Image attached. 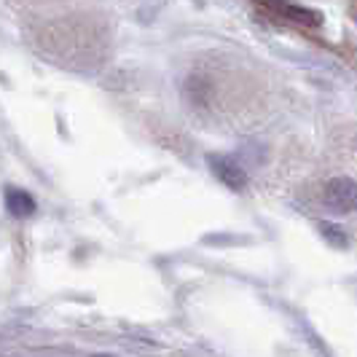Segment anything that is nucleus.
<instances>
[{
    "label": "nucleus",
    "mask_w": 357,
    "mask_h": 357,
    "mask_svg": "<svg viewBox=\"0 0 357 357\" xmlns=\"http://www.w3.org/2000/svg\"><path fill=\"white\" fill-rule=\"evenodd\" d=\"M325 202L341 213L357 210V183L352 178H336L325 185Z\"/></svg>",
    "instance_id": "nucleus-1"
},
{
    "label": "nucleus",
    "mask_w": 357,
    "mask_h": 357,
    "mask_svg": "<svg viewBox=\"0 0 357 357\" xmlns=\"http://www.w3.org/2000/svg\"><path fill=\"white\" fill-rule=\"evenodd\" d=\"M210 167H213V172L218 175L220 183H226L229 188L234 191H242L245 185H248V172L239 167V164H234L231 159H223V156H210Z\"/></svg>",
    "instance_id": "nucleus-2"
},
{
    "label": "nucleus",
    "mask_w": 357,
    "mask_h": 357,
    "mask_svg": "<svg viewBox=\"0 0 357 357\" xmlns=\"http://www.w3.org/2000/svg\"><path fill=\"white\" fill-rule=\"evenodd\" d=\"M266 8L282 14V17L296 22V24H306V27H320L322 22L320 11H312V8H304V6H293V3H268Z\"/></svg>",
    "instance_id": "nucleus-3"
},
{
    "label": "nucleus",
    "mask_w": 357,
    "mask_h": 357,
    "mask_svg": "<svg viewBox=\"0 0 357 357\" xmlns=\"http://www.w3.org/2000/svg\"><path fill=\"white\" fill-rule=\"evenodd\" d=\"M6 210L14 218H30L36 213V199L22 188H8L6 191Z\"/></svg>",
    "instance_id": "nucleus-4"
},
{
    "label": "nucleus",
    "mask_w": 357,
    "mask_h": 357,
    "mask_svg": "<svg viewBox=\"0 0 357 357\" xmlns=\"http://www.w3.org/2000/svg\"><path fill=\"white\" fill-rule=\"evenodd\" d=\"M320 231L325 234V239H328V242H333V245H339V248H347V236H344L341 229L331 226V223H320Z\"/></svg>",
    "instance_id": "nucleus-5"
},
{
    "label": "nucleus",
    "mask_w": 357,
    "mask_h": 357,
    "mask_svg": "<svg viewBox=\"0 0 357 357\" xmlns=\"http://www.w3.org/2000/svg\"><path fill=\"white\" fill-rule=\"evenodd\" d=\"M355 19H357V11H355Z\"/></svg>",
    "instance_id": "nucleus-6"
}]
</instances>
